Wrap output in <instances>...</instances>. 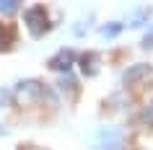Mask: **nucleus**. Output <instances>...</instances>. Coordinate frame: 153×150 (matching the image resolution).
I'll use <instances>...</instances> for the list:
<instances>
[{"label": "nucleus", "mask_w": 153, "mask_h": 150, "mask_svg": "<svg viewBox=\"0 0 153 150\" xmlns=\"http://www.w3.org/2000/svg\"><path fill=\"white\" fill-rule=\"evenodd\" d=\"M24 21H26V26H29V31H31L34 36H44V34L49 31V18H47V10L42 8V5L29 8L24 13Z\"/></svg>", "instance_id": "1"}, {"label": "nucleus", "mask_w": 153, "mask_h": 150, "mask_svg": "<svg viewBox=\"0 0 153 150\" xmlns=\"http://www.w3.org/2000/svg\"><path fill=\"white\" fill-rule=\"evenodd\" d=\"M75 60H78V55H75L73 49H60V52L49 60V67H52V70L65 72V70H70L73 65H75Z\"/></svg>", "instance_id": "2"}, {"label": "nucleus", "mask_w": 153, "mask_h": 150, "mask_svg": "<svg viewBox=\"0 0 153 150\" xmlns=\"http://www.w3.org/2000/svg\"><path fill=\"white\" fill-rule=\"evenodd\" d=\"M16 96H24V98H39V96H44V86L42 83H36V80H21L16 86Z\"/></svg>", "instance_id": "3"}, {"label": "nucleus", "mask_w": 153, "mask_h": 150, "mask_svg": "<svg viewBox=\"0 0 153 150\" xmlns=\"http://www.w3.org/2000/svg\"><path fill=\"white\" fill-rule=\"evenodd\" d=\"M145 72H148V65H143V62H140V65H132V67L122 75V80H125V83H135L137 78H143Z\"/></svg>", "instance_id": "4"}, {"label": "nucleus", "mask_w": 153, "mask_h": 150, "mask_svg": "<svg viewBox=\"0 0 153 150\" xmlns=\"http://www.w3.org/2000/svg\"><path fill=\"white\" fill-rule=\"evenodd\" d=\"M78 62H81V67H83L86 75H94V72H96V55H94V52L81 55V57H78Z\"/></svg>", "instance_id": "5"}, {"label": "nucleus", "mask_w": 153, "mask_h": 150, "mask_svg": "<svg viewBox=\"0 0 153 150\" xmlns=\"http://www.w3.org/2000/svg\"><path fill=\"white\" fill-rule=\"evenodd\" d=\"M18 3H10V0H0V13H16Z\"/></svg>", "instance_id": "6"}, {"label": "nucleus", "mask_w": 153, "mask_h": 150, "mask_svg": "<svg viewBox=\"0 0 153 150\" xmlns=\"http://www.w3.org/2000/svg\"><path fill=\"white\" fill-rule=\"evenodd\" d=\"M101 31H104V36H114V34H120V31H122V24H106Z\"/></svg>", "instance_id": "7"}, {"label": "nucleus", "mask_w": 153, "mask_h": 150, "mask_svg": "<svg viewBox=\"0 0 153 150\" xmlns=\"http://www.w3.org/2000/svg\"><path fill=\"white\" fill-rule=\"evenodd\" d=\"M8 39H10V34L5 31L3 26H0V49H8V47H10V41H8Z\"/></svg>", "instance_id": "8"}, {"label": "nucleus", "mask_w": 153, "mask_h": 150, "mask_svg": "<svg viewBox=\"0 0 153 150\" xmlns=\"http://www.w3.org/2000/svg\"><path fill=\"white\" fill-rule=\"evenodd\" d=\"M140 119H143V122H148V124H153V103L143 111V114H140Z\"/></svg>", "instance_id": "9"}, {"label": "nucleus", "mask_w": 153, "mask_h": 150, "mask_svg": "<svg viewBox=\"0 0 153 150\" xmlns=\"http://www.w3.org/2000/svg\"><path fill=\"white\" fill-rule=\"evenodd\" d=\"M143 47L145 49H153V34H148V36L143 39Z\"/></svg>", "instance_id": "10"}]
</instances>
